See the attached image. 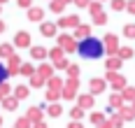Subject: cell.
<instances>
[{
    "mask_svg": "<svg viewBox=\"0 0 135 128\" xmlns=\"http://www.w3.org/2000/svg\"><path fill=\"white\" fill-rule=\"evenodd\" d=\"M79 49H81V54H84V56H89V58H93V56L100 54V44L95 42V40H86Z\"/></svg>",
    "mask_w": 135,
    "mask_h": 128,
    "instance_id": "1",
    "label": "cell"
},
{
    "mask_svg": "<svg viewBox=\"0 0 135 128\" xmlns=\"http://www.w3.org/2000/svg\"><path fill=\"white\" fill-rule=\"evenodd\" d=\"M7 61H9V65H7V70H9V75H16V70H21V68H19V58L14 56V54H12L9 58H7Z\"/></svg>",
    "mask_w": 135,
    "mask_h": 128,
    "instance_id": "2",
    "label": "cell"
},
{
    "mask_svg": "<svg viewBox=\"0 0 135 128\" xmlns=\"http://www.w3.org/2000/svg\"><path fill=\"white\" fill-rule=\"evenodd\" d=\"M12 56V44H0V58H9Z\"/></svg>",
    "mask_w": 135,
    "mask_h": 128,
    "instance_id": "3",
    "label": "cell"
},
{
    "mask_svg": "<svg viewBox=\"0 0 135 128\" xmlns=\"http://www.w3.org/2000/svg\"><path fill=\"white\" fill-rule=\"evenodd\" d=\"M2 107H5V110H14V107H16V98H9V96L2 98Z\"/></svg>",
    "mask_w": 135,
    "mask_h": 128,
    "instance_id": "4",
    "label": "cell"
},
{
    "mask_svg": "<svg viewBox=\"0 0 135 128\" xmlns=\"http://www.w3.org/2000/svg\"><path fill=\"white\" fill-rule=\"evenodd\" d=\"M16 44H19V47H26L28 44V33H19V35H16Z\"/></svg>",
    "mask_w": 135,
    "mask_h": 128,
    "instance_id": "5",
    "label": "cell"
},
{
    "mask_svg": "<svg viewBox=\"0 0 135 128\" xmlns=\"http://www.w3.org/2000/svg\"><path fill=\"white\" fill-rule=\"evenodd\" d=\"M7 77H9V70L0 63V84H5V82H7Z\"/></svg>",
    "mask_w": 135,
    "mask_h": 128,
    "instance_id": "6",
    "label": "cell"
},
{
    "mask_svg": "<svg viewBox=\"0 0 135 128\" xmlns=\"http://www.w3.org/2000/svg\"><path fill=\"white\" fill-rule=\"evenodd\" d=\"M14 91H16V98H26V96H28L26 86H19V88H14Z\"/></svg>",
    "mask_w": 135,
    "mask_h": 128,
    "instance_id": "7",
    "label": "cell"
},
{
    "mask_svg": "<svg viewBox=\"0 0 135 128\" xmlns=\"http://www.w3.org/2000/svg\"><path fill=\"white\" fill-rule=\"evenodd\" d=\"M28 126H30V121H28V119H19V121L14 124V128H28Z\"/></svg>",
    "mask_w": 135,
    "mask_h": 128,
    "instance_id": "8",
    "label": "cell"
},
{
    "mask_svg": "<svg viewBox=\"0 0 135 128\" xmlns=\"http://www.w3.org/2000/svg\"><path fill=\"white\" fill-rule=\"evenodd\" d=\"M9 91H12V88H9L7 84H0V98H7V93H9Z\"/></svg>",
    "mask_w": 135,
    "mask_h": 128,
    "instance_id": "9",
    "label": "cell"
},
{
    "mask_svg": "<svg viewBox=\"0 0 135 128\" xmlns=\"http://www.w3.org/2000/svg\"><path fill=\"white\" fill-rule=\"evenodd\" d=\"M33 56H35V58H42V56H44V49L35 47V49H33Z\"/></svg>",
    "mask_w": 135,
    "mask_h": 128,
    "instance_id": "10",
    "label": "cell"
},
{
    "mask_svg": "<svg viewBox=\"0 0 135 128\" xmlns=\"http://www.w3.org/2000/svg\"><path fill=\"white\" fill-rule=\"evenodd\" d=\"M40 16H42V12H40V9H33V12H30V19H33V21H37Z\"/></svg>",
    "mask_w": 135,
    "mask_h": 128,
    "instance_id": "11",
    "label": "cell"
},
{
    "mask_svg": "<svg viewBox=\"0 0 135 128\" xmlns=\"http://www.w3.org/2000/svg\"><path fill=\"white\" fill-rule=\"evenodd\" d=\"M30 72H33L30 65H21V75H30Z\"/></svg>",
    "mask_w": 135,
    "mask_h": 128,
    "instance_id": "12",
    "label": "cell"
},
{
    "mask_svg": "<svg viewBox=\"0 0 135 128\" xmlns=\"http://www.w3.org/2000/svg\"><path fill=\"white\" fill-rule=\"evenodd\" d=\"M42 33H47V35H51V33H54V28H51V26H42Z\"/></svg>",
    "mask_w": 135,
    "mask_h": 128,
    "instance_id": "13",
    "label": "cell"
},
{
    "mask_svg": "<svg viewBox=\"0 0 135 128\" xmlns=\"http://www.w3.org/2000/svg\"><path fill=\"white\" fill-rule=\"evenodd\" d=\"M30 119H33V121H35V119H40V112H37V110H33V112H30Z\"/></svg>",
    "mask_w": 135,
    "mask_h": 128,
    "instance_id": "14",
    "label": "cell"
},
{
    "mask_svg": "<svg viewBox=\"0 0 135 128\" xmlns=\"http://www.w3.org/2000/svg\"><path fill=\"white\" fill-rule=\"evenodd\" d=\"M49 72H51V70H49V68H40V75H42V77H47Z\"/></svg>",
    "mask_w": 135,
    "mask_h": 128,
    "instance_id": "15",
    "label": "cell"
},
{
    "mask_svg": "<svg viewBox=\"0 0 135 128\" xmlns=\"http://www.w3.org/2000/svg\"><path fill=\"white\" fill-rule=\"evenodd\" d=\"M19 5H21V7H28V5H30V0H19Z\"/></svg>",
    "mask_w": 135,
    "mask_h": 128,
    "instance_id": "16",
    "label": "cell"
},
{
    "mask_svg": "<svg viewBox=\"0 0 135 128\" xmlns=\"http://www.w3.org/2000/svg\"><path fill=\"white\" fill-rule=\"evenodd\" d=\"M2 30H5V23H2V21H0V33H2Z\"/></svg>",
    "mask_w": 135,
    "mask_h": 128,
    "instance_id": "17",
    "label": "cell"
},
{
    "mask_svg": "<svg viewBox=\"0 0 135 128\" xmlns=\"http://www.w3.org/2000/svg\"><path fill=\"white\" fill-rule=\"evenodd\" d=\"M37 128H47V126H42V124H37Z\"/></svg>",
    "mask_w": 135,
    "mask_h": 128,
    "instance_id": "18",
    "label": "cell"
},
{
    "mask_svg": "<svg viewBox=\"0 0 135 128\" xmlns=\"http://www.w3.org/2000/svg\"><path fill=\"white\" fill-rule=\"evenodd\" d=\"M2 2H5V0H0V5H2Z\"/></svg>",
    "mask_w": 135,
    "mask_h": 128,
    "instance_id": "19",
    "label": "cell"
},
{
    "mask_svg": "<svg viewBox=\"0 0 135 128\" xmlns=\"http://www.w3.org/2000/svg\"><path fill=\"white\" fill-rule=\"evenodd\" d=\"M0 124H2V119H0Z\"/></svg>",
    "mask_w": 135,
    "mask_h": 128,
    "instance_id": "20",
    "label": "cell"
}]
</instances>
